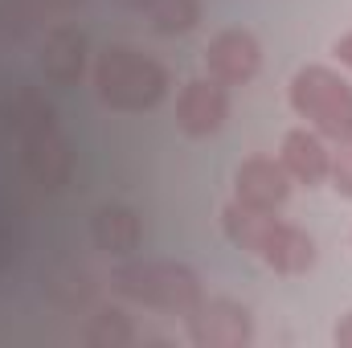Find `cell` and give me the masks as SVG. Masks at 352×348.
Instances as JSON below:
<instances>
[{
  "instance_id": "cell-15",
  "label": "cell",
  "mask_w": 352,
  "mask_h": 348,
  "mask_svg": "<svg viewBox=\"0 0 352 348\" xmlns=\"http://www.w3.org/2000/svg\"><path fill=\"white\" fill-rule=\"evenodd\" d=\"M328 180L340 197L352 201V140H344L336 152H332V168H328Z\"/></svg>"
},
{
  "instance_id": "cell-11",
  "label": "cell",
  "mask_w": 352,
  "mask_h": 348,
  "mask_svg": "<svg viewBox=\"0 0 352 348\" xmlns=\"http://www.w3.org/2000/svg\"><path fill=\"white\" fill-rule=\"evenodd\" d=\"M278 164L287 168L291 180L299 184H320L328 180V168H332V152H328V140L311 127H291L283 135V148H278Z\"/></svg>"
},
{
  "instance_id": "cell-2",
  "label": "cell",
  "mask_w": 352,
  "mask_h": 348,
  "mask_svg": "<svg viewBox=\"0 0 352 348\" xmlns=\"http://www.w3.org/2000/svg\"><path fill=\"white\" fill-rule=\"evenodd\" d=\"M94 94L102 107L123 111V115H144L164 102L168 94V70L152 54L111 41L94 58Z\"/></svg>"
},
{
  "instance_id": "cell-4",
  "label": "cell",
  "mask_w": 352,
  "mask_h": 348,
  "mask_svg": "<svg viewBox=\"0 0 352 348\" xmlns=\"http://www.w3.org/2000/svg\"><path fill=\"white\" fill-rule=\"evenodd\" d=\"M12 127L21 135V160H25L29 176L41 188L58 193L70 180L74 160H70V144H66V135L54 119V107L41 102L33 90H21L16 102H12Z\"/></svg>"
},
{
  "instance_id": "cell-14",
  "label": "cell",
  "mask_w": 352,
  "mask_h": 348,
  "mask_svg": "<svg viewBox=\"0 0 352 348\" xmlns=\"http://www.w3.org/2000/svg\"><path fill=\"white\" fill-rule=\"evenodd\" d=\"M87 340L98 345V348H107V345L119 348V345H131V340H135V328L127 324V316H123L119 307H107V312H98V316L90 320Z\"/></svg>"
},
{
  "instance_id": "cell-1",
  "label": "cell",
  "mask_w": 352,
  "mask_h": 348,
  "mask_svg": "<svg viewBox=\"0 0 352 348\" xmlns=\"http://www.w3.org/2000/svg\"><path fill=\"white\" fill-rule=\"evenodd\" d=\"M221 230L238 250L270 266L274 274H307L316 266V238L274 213H254L234 201L221 209Z\"/></svg>"
},
{
  "instance_id": "cell-7",
  "label": "cell",
  "mask_w": 352,
  "mask_h": 348,
  "mask_svg": "<svg viewBox=\"0 0 352 348\" xmlns=\"http://www.w3.org/2000/svg\"><path fill=\"white\" fill-rule=\"evenodd\" d=\"M205 70L221 87H246V83H254V74L263 70V45H258V37L250 29H242V25H230V29L213 33L209 45H205Z\"/></svg>"
},
{
  "instance_id": "cell-3",
  "label": "cell",
  "mask_w": 352,
  "mask_h": 348,
  "mask_svg": "<svg viewBox=\"0 0 352 348\" xmlns=\"http://www.w3.org/2000/svg\"><path fill=\"white\" fill-rule=\"evenodd\" d=\"M111 287H115V295H123L131 303L173 312V316H188L205 299L201 274L173 259H135L131 254L111 270Z\"/></svg>"
},
{
  "instance_id": "cell-9",
  "label": "cell",
  "mask_w": 352,
  "mask_h": 348,
  "mask_svg": "<svg viewBox=\"0 0 352 348\" xmlns=\"http://www.w3.org/2000/svg\"><path fill=\"white\" fill-rule=\"evenodd\" d=\"M291 197V176L270 156H246L234 168V201L254 213H278Z\"/></svg>"
},
{
  "instance_id": "cell-13",
  "label": "cell",
  "mask_w": 352,
  "mask_h": 348,
  "mask_svg": "<svg viewBox=\"0 0 352 348\" xmlns=\"http://www.w3.org/2000/svg\"><path fill=\"white\" fill-rule=\"evenodd\" d=\"M197 21H201V0H156L148 8V25L160 37H180L197 29Z\"/></svg>"
},
{
  "instance_id": "cell-18",
  "label": "cell",
  "mask_w": 352,
  "mask_h": 348,
  "mask_svg": "<svg viewBox=\"0 0 352 348\" xmlns=\"http://www.w3.org/2000/svg\"><path fill=\"white\" fill-rule=\"evenodd\" d=\"M119 4H123V8H131V12H148L156 0H119Z\"/></svg>"
},
{
  "instance_id": "cell-16",
  "label": "cell",
  "mask_w": 352,
  "mask_h": 348,
  "mask_svg": "<svg viewBox=\"0 0 352 348\" xmlns=\"http://www.w3.org/2000/svg\"><path fill=\"white\" fill-rule=\"evenodd\" d=\"M332 58H336L344 70H352V33H344V37L332 41Z\"/></svg>"
},
{
  "instance_id": "cell-12",
  "label": "cell",
  "mask_w": 352,
  "mask_h": 348,
  "mask_svg": "<svg viewBox=\"0 0 352 348\" xmlns=\"http://www.w3.org/2000/svg\"><path fill=\"white\" fill-rule=\"evenodd\" d=\"M41 70L58 87H74L87 70V33L74 25H54L41 45Z\"/></svg>"
},
{
  "instance_id": "cell-6",
  "label": "cell",
  "mask_w": 352,
  "mask_h": 348,
  "mask_svg": "<svg viewBox=\"0 0 352 348\" xmlns=\"http://www.w3.org/2000/svg\"><path fill=\"white\" fill-rule=\"evenodd\" d=\"M188 340L197 348H246L254 340V316L238 299H201L188 312Z\"/></svg>"
},
{
  "instance_id": "cell-17",
  "label": "cell",
  "mask_w": 352,
  "mask_h": 348,
  "mask_svg": "<svg viewBox=\"0 0 352 348\" xmlns=\"http://www.w3.org/2000/svg\"><path fill=\"white\" fill-rule=\"evenodd\" d=\"M332 340H336L340 348H352V312L344 316V320H340V324H336V332H332Z\"/></svg>"
},
{
  "instance_id": "cell-8",
  "label": "cell",
  "mask_w": 352,
  "mask_h": 348,
  "mask_svg": "<svg viewBox=\"0 0 352 348\" xmlns=\"http://www.w3.org/2000/svg\"><path fill=\"white\" fill-rule=\"evenodd\" d=\"M230 119V87L217 78H188L176 94V127L192 140H209Z\"/></svg>"
},
{
  "instance_id": "cell-10",
  "label": "cell",
  "mask_w": 352,
  "mask_h": 348,
  "mask_svg": "<svg viewBox=\"0 0 352 348\" xmlns=\"http://www.w3.org/2000/svg\"><path fill=\"white\" fill-rule=\"evenodd\" d=\"M90 238L102 254L111 259H131L144 242V221L131 205H119V201H107L94 209L90 217Z\"/></svg>"
},
{
  "instance_id": "cell-5",
  "label": "cell",
  "mask_w": 352,
  "mask_h": 348,
  "mask_svg": "<svg viewBox=\"0 0 352 348\" xmlns=\"http://www.w3.org/2000/svg\"><path fill=\"white\" fill-rule=\"evenodd\" d=\"M287 98H291V111L307 119V127L320 131L324 140L332 144L352 140V83L340 70L320 62L299 66L287 87Z\"/></svg>"
}]
</instances>
